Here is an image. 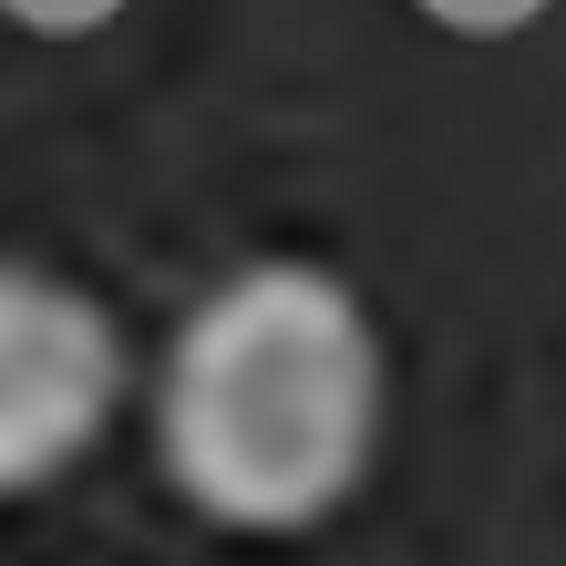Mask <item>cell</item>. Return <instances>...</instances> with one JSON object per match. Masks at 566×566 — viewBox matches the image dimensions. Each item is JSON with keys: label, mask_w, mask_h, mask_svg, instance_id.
<instances>
[{"label": "cell", "mask_w": 566, "mask_h": 566, "mask_svg": "<svg viewBox=\"0 0 566 566\" xmlns=\"http://www.w3.org/2000/svg\"><path fill=\"white\" fill-rule=\"evenodd\" d=\"M391 360L350 279L258 258L217 279L165 340L155 453L196 515L238 536H298L340 515L381 453Z\"/></svg>", "instance_id": "6da1fadb"}, {"label": "cell", "mask_w": 566, "mask_h": 566, "mask_svg": "<svg viewBox=\"0 0 566 566\" xmlns=\"http://www.w3.org/2000/svg\"><path fill=\"white\" fill-rule=\"evenodd\" d=\"M124 329L93 289L0 258V494H31L124 412Z\"/></svg>", "instance_id": "7a4b0ae2"}]
</instances>
